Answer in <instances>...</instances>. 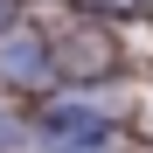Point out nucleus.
I'll list each match as a JSON object with an SVG mask.
<instances>
[{
    "instance_id": "nucleus-1",
    "label": "nucleus",
    "mask_w": 153,
    "mask_h": 153,
    "mask_svg": "<svg viewBox=\"0 0 153 153\" xmlns=\"http://www.w3.org/2000/svg\"><path fill=\"white\" fill-rule=\"evenodd\" d=\"M0 70L14 76V84H49L56 76V56H49V35H7L0 42Z\"/></svg>"
},
{
    "instance_id": "nucleus-2",
    "label": "nucleus",
    "mask_w": 153,
    "mask_h": 153,
    "mask_svg": "<svg viewBox=\"0 0 153 153\" xmlns=\"http://www.w3.org/2000/svg\"><path fill=\"white\" fill-rule=\"evenodd\" d=\"M76 7H84V14H139L146 0H76Z\"/></svg>"
}]
</instances>
